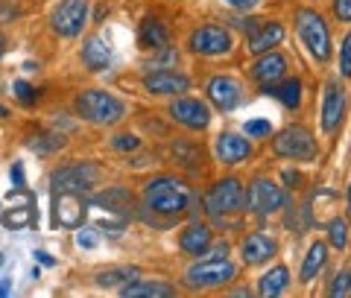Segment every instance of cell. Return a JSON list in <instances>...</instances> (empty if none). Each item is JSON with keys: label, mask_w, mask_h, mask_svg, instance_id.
<instances>
[{"label": "cell", "mask_w": 351, "mask_h": 298, "mask_svg": "<svg viewBox=\"0 0 351 298\" xmlns=\"http://www.w3.org/2000/svg\"><path fill=\"white\" fill-rule=\"evenodd\" d=\"M191 205V187L176 175H158L144 184V211L164 216V219H179Z\"/></svg>", "instance_id": "1"}, {"label": "cell", "mask_w": 351, "mask_h": 298, "mask_svg": "<svg viewBox=\"0 0 351 298\" xmlns=\"http://www.w3.org/2000/svg\"><path fill=\"white\" fill-rule=\"evenodd\" d=\"M76 114H80L85 123L91 126H114L126 117V103L114 94L100 91V88H91V91H82L76 97Z\"/></svg>", "instance_id": "2"}, {"label": "cell", "mask_w": 351, "mask_h": 298, "mask_svg": "<svg viewBox=\"0 0 351 298\" xmlns=\"http://www.w3.org/2000/svg\"><path fill=\"white\" fill-rule=\"evenodd\" d=\"M246 211V187L240 179H223L217 182L205 196V214L211 219L234 216Z\"/></svg>", "instance_id": "3"}, {"label": "cell", "mask_w": 351, "mask_h": 298, "mask_svg": "<svg viewBox=\"0 0 351 298\" xmlns=\"http://www.w3.org/2000/svg\"><path fill=\"white\" fill-rule=\"evenodd\" d=\"M295 29H299L307 53H311L316 62L331 59V32H328V24L319 12H313V9H299V12H295Z\"/></svg>", "instance_id": "4"}, {"label": "cell", "mask_w": 351, "mask_h": 298, "mask_svg": "<svg viewBox=\"0 0 351 298\" xmlns=\"http://www.w3.org/2000/svg\"><path fill=\"white\" fill-rule=\"evenodd\" d=\"M272 152L287 161H313L316 158V138H313V132L302 123L284 126L278 135L272 138Z\"/></svg>", "instance_id": "5"}, {"label": "cell", "mask_w": 351, "mask_h": 298, "mask_svg": "<svg viewBox=\"0 0 351 298\" xmlns=\"http://www.w3.org/2000/svg\"><path fill=\"white\" fill-rule=\"evenodd\" d=\"M237 266L228 258H208L193 263V266L184 272V284L191 290H217V286H226L228 281H234Z\"/></svg>", "instance_id": "6"}, {"label": "cell", "mask_w": 351, "mask_h": 298, "mask_svg": "<svg viewBox=\"0 0 351 298\" xmlns=\"http://www.w3.org/2000/svg\"><path fill=\"white\" fill-rule=\"evenodd\" d=\"M97 182H100V170L88 161H73V164H64L53 173V193H88L94 190Z\"/></svg>", "instance_id": "7"}, {"label": "cell", "mask_w": 351, "mask_h": 298, "mask_svg": "<svg viewBox=\"0 0 351 298\" xmlns=\"http://www.w3.org/2000/svg\"><path fill=\"white\" fill-rule=\"evenodd\" d=\"M284 205H287V193H284V187H278L272 179H267V175L252 179V184L246 187V211L249 214L269 216V214L281 211Z\"/></svg>", "instance_id": "8"}, {"label": "cell", "mask_w": 351, "mask_h": 298, "mask_svg": "<svg viewBox=\"0 0 351 298\" xmlns=\"http://www.w3.org/2000/svg\"><path fill=\"white\" fill-rule=\"evenodd\" d=\"M188 47L196 56H226L232 50V32L219 24H205L191 32Z\"/></svg>", "instance_id": "9"}, {"label": "cell", "mask_w": 351, "mask_h": 298, "mask_svg": "<svg viewBox=\"0 0 351 298\" xmlns=\"http://www.w3.org/2000/svg\"><path fill=\"white\" fill-rule=\"evenodd\" d=\"M88 24V0H64L50 18L53 32H59L62 38H76Z\"/></svg>", "instance_id": "10"}, {"label": "cell", "mask_w": 351, "mask_h": 298, "mask_svg": "<svg viewBox=\"0 0 351 298\" xmlns=\"http://www.w3.org/2000/svg\"><path fill=\"white\" fill-rule=\"evenodd\" d=\"M170 117L184 129L199 132V129H208V123H211V108L196 97H179L170 103Z\"/></svg>", "instance_id": "11"}, {"label": "cell", "mask_w": 351, "mask_h": 298, "mask_svg": "<svg viewBox=\"0 0 351 298\" xmlns=\"http://www.w3.org/2000/svg\"><path fill=\"white\" fill-rule=\"evenodd\" d=\"M88 202L80 193H53V225L80 228L85 223Z\"/></svg>", "instance_id": "12"}, {"label": "cell", "mask_w": 351, "mask_h": 298, "mask_svg": "<svg viewBox=\"0 0 351 298\" xmlns=\"http://www.w3.org/2000/svg\"><path fill=\"white\" fill-rule=\"evenodd\" d=\"M88 208H97V211H106V216H120L129 219L135 211V196H132L126 187H106L97 196H91Z\"/></svg>", "instance_id": "13"}, {"label": "cell", "mask_w": 351, "mask_h": 298, "mask_svg": "<svg viewBox=\"0 0 351 298\" xmlns=\"http://www.w3.org/2000/svg\"><path fill=\"white\" fill-rule=\"evenodd\" d=\"M205 94L214 103V108H219V112H232V108L240 105V99H243V85L237 79H232V76H214L205 88Z\"/></svg>", "instance_id": "14"}, {"label": "cell", "mask_w": 351, "mask_h": 298, "mask_svg": "<svg viewBox=\"0 0 351 298\" xmlns=\"http://www.w3.org/2000/svg\"><path fill=\"white\" fill-rule=\"evenodd\" d=\"M343 114H346V88L339 79H328L325 97H322V129L328 132V135L337 132Z\"/></svg>", "instance_id": "15"}, {"label": "cell", "mask_w": 351, "mask_h": 298, "mask_svg": "<svg viewBox=\"0 0 351 298\" xmlns=\"http://www.w3.org/2000/svg\"><path fill=\"white\" fill-rule=\"evenodd\" d=\"M144 88L152 97H176V94H188L191 79L179 71H152L144 76Z\"/></svg>", "instance_id": "16"}, {"label": "cell", "mask_w": 351, "mask_h": 298, "mask_svg": "<svg viewBox=\"0 0 351 298\" xmlns=\"http://www.w3.org/2000/svg\"><path fill=\"white\" fill-rule=\"evenodd\" d=\"M249 76L255 79L258 85H272V82H278L287 76V59L281 56V53L276 50H267V53H261L258 62L249 68Z\"/></svg>", "instance_id": "17"}, {"label": "cell", "mask_w": 351, "mask_h": 298, "mask_svg": "<svg viewBox=\"0 0 351 298\" xmlns=\"http://www.w3.org/2000/svg\"><path fill=\"white\" fill-rule=\"evenodd\" d=\"M276 240L269 234H263V231H255V234H249L243 240V246H240V255H243V263L249 266H258V263H267L269 258H276Z\"/></svg>", "instance_id": "18"}, {"label": "cell", "mask_w": 351, "mask_h": 298, "mask_svg": "<svg viewBox=\"0 0 351 298\" xmlns=\"http://www.w3.org/2000/svg\"><path fill=\"white\" fill-rule=\"evenodd\" d=\"M214 152L223 164H240V161H246L252 156V143L246 138L234 135V132H223L214 143Z\"/></svg>", "instance_id": "19"}, {"label": "cell", "mask_w": 351, "mask_h": 298, "mask_svg": "<svg viewBox=\"0 0 351 298\" xmlns=\"http://www.w3.org/2000/svg\"><path fill=\"white\" fill-rule=\"evenodd\" d=\"M211 243H214L211 228L199 225V223H191L179 237L182 251H188V255H193V258H205L208 251H211Z\"/></svg>", "instance_id": "20"}, {"label": "cell", "mask_w": 351, "mask_h": 298, "mask_svg": "<svg viewBox=\"0 0 351 298\" xmlns=\"http://www.w3.org/2000/svg\"><path fill=\"white\" fill-rule=\"evenodd\" d=\"M261 91L267 97H276L284 108H293V112L302 105V79H295V76H284L272 85H261Z\"/></svg>", "instance_id": "21"}, {"label": "cell", "mask_w": 351, "mask_h": 298, "mask_svg": "<svg viewBox=\"0 0 351 298\" xmlns=\"http://www.w3.org/2000/svg\"><path fill=\"white\" fill-rule=\"evenodd\" d=\"M281 38H284V27L278 21H263V24L249 36V53L252 56H261V53L278 47Z\"/></svg>", "instance_id": "22"}, {"label": "cell", "mask_w": 351, "mask_h": 298, "mask_svg": "<svg viewBox=\"0 0 351 298\" xmlns=\"http://www.w3.org/2000/svg\"><path fill=\"white\" fill-rule=\"evenodd\" d=\"M120 295H123V298H138V295L170 298V295H176V286L164 284V281H141V278H135V281H129V284L120 286Z\"/></svg>", "instance_id": "23"}, {"label": "cell", "mask_w": 351, "mask_h": 298, "mask_svg": "<svg viewBox=\"0 0 351 298\" xmlns=\"http://www.w3.org/2000/svg\"><path fill=\"white\" fill-rule=\"evenodd\" d=\"M108 62H112V50H108V44L100 36H91L85 41V47H82V64L88 71L100 73V71L108 68Z\"/></svg>", "instance_id": "24"}, {"label": "cell", "mask_w": 351, "mask_h": 298, "mask_svg": "<svg viewBox=\"0 0 351 298\" xmlns=\"http://www.w3.org/2000/svg\"><path fill=\"white\" fill-rule=\"evenodd\" d=\"M138 44L144 50H164L170 44V32L158 18H147L138 29Z\"/></svg>", "instance_id": "25"}, {"label": "cell", "mask_w": 351, "mask_h": 298, "mask_svg": "<svg viewBox=\"0 0 351 298\" xmlns=\"http://www.w3.org/2000/svg\"><path fill=\"white\" fill-rule=\"evenodd\" d=\"M290 286V269L287 266H272L263 278L258 281V293L263 298H276Z\"/></svg>", "instance_id": "26"}, {"label": "cell", "mask_w": 351, "mask_h": 298, "mask_svg": "<svg viewBox=\"0 0 351 298\" xmlns=\"http://www.w3.org/2000/svg\"><path fill=\"white\" fill-rule=\"evenodd\" d=\"M325 263H328V246L325 243H313L311 249H307V255L302 260V272H299V278L307 284V281H313L316 275H319L325 269Z\"/></svg>", "instance_id": "27"}, {"label": "cell", "mask_w": 351, "mask_h": 298, "mask_svg": "<svg viewBox=\"0 0 351 298\" xmlns=\"http://www.w3.org/2000/svg\"><path fill=\"white\" fill-rule=\"evenodd\" d=\"M141 278V269L138 266H117V269H106L97 275V286H123L126 281H135Z\"/></svg>", "instance_id": "28"}, {"label": "cell", "mask_w": 351, "mask_h": 298, "mask_svg": "<svg viewBox=\"0 0 351 298\" xmlns=\"http://www.w3.org/2000/svg\"><path fill=\"white\" fill-rule=\"evenodd\" d=\"M64 147V135H56V132H41L29 140V149L38 152V156H50V152H59Z\"/></svg>", "instance_id": "29"}, {"label": "cell", "mask_w": 351, "mask_h": 298, "mask_svg": "<svg viewBox=\"0 0 351 298\" xmlns=\"http://www.w3.org/2000/svg\"><path fill=\"white\" fill-rule=\"evenodd\" d=\"M328 243H331L334 249H339V251L348 246V223H346V219L337 216V219L328 223Z\"/></svg>", "instance_id": "30"}, {"label": "cell", "mask_w": 351, "mask_h": 298, "mask_svg": "<svg viewBox=\"0 0 351 298\" xmlns=\"http://www.w3.org/2000/svg\"><path fill=\"white\" fill-rule=\"evenodd\" d=\"M29 205L27 208H18V211H6L3 214V225L6 228H24V225H32V216H29Z\"/></svg>", "instance_id": "31"}, {"label": "cell", "mask_w": 351, "mask_h": 298, "mask_svg": "<svg viewBox=\"0 0 351 298\" xmlns=\"http://www.w3.org/2000/svg\"><path fill=\"white\" fill-rule=\"evenodd\" d=\"M246 138H269L272 135V123L269 120H246Z\"/></svg>", "instance_id": "32"}, {"label": "cell", "mask_w": 351, "mask_h": 298, "mask_svg": "<svg viewBox=\"0 0 351 298\" xmlns=\"http://www.w3.org/2000/svg\"><path fill=\"white\" fill-rule=\"evenodd\" d=\"M12 91H15V97H18V103H24V105H32L38 99V91L32 88L29 82H24V79H18L15 85H12Z\"/></svg>", "instance_id": "33"}, {"label": "cell", "mask_w": 351, "mask_h": 298, "mask_svg": "<svg viewBox=\"0 0 351 298\" xmlns=\"http://www.w3.org/2000/svg\"><path fill=\"white\" fill-rule=\"evenodd\" d=\"M339 73L351 79V32L343 38V47H339Z\"/></svg>", "instance_id": "34"}, {"label": "cell", "mask_w": 351, "mask_h": 298, "mask_svg": "<svg viewBox=\"0 0 351 298\" xmlns=\"http://www.w3.org/2000/svg\"><path fill=\"white\" fill-rule=\"evenodd\" d=\"M112 149H117V152H135V149H141V140L135 135H114L112 138Z\"/></svg>", "instance_id": "35"}, {"label": "cell", "mask_w": 351, "mask_h": 298, "mask_svg": "<svg viewBox=\"0 0 351 298\" xmlns=\"http://www.w3.org/2000/svg\"><path fill=\"white\" fill-rule=\"evenodd\" d=\"M97 243H100V237H97V231H91V228H82L80 234H76V246L80 249H94Z\"/></svg>", "instance_id": "36"}, {"label": "cell", "mask_w": 351, "mask_h": 298, "mask_svg": "<svg viewBox=\"0 0 351 298\" xmlns=\"http://www.w3.org/2000/svg\"><path fill=\"white\" fill-rule=\"evenodd\" d=\"M232 24H234L240 32H246V36H252V32H255V29L263 24V21H258V18H234Z\"/></svg>", "instance_id": "37"}, {"label": "cell", "mask_w": 351, "mask_h": 298, "mask_svg": "<svg viewBox=\"0 0 351 298\" xmlns=\"http://www.w3.org/2000/svg\"><path fill=\"white\" fill-rule=\"evenodd\" d=\"M331 295H334V298L348 295V275H346V272H339L337 278H334V284H331Z\"/></svg>", "instance_id": "38"}, {"label": "cell", "mask_w": 351, "mask_h": 298, "mask_svg": "<svg viewBox=\"0 0 351 298\" xmlns=\"http://www.w3.org/2000/svg\"><path fill=\"white\" fill-rule=\"evenodd\" d=\"M334 15L339 21H346V24H351V0H334Z\"/></svg>", "instance_id": "39"}, {"label": "cell", "mask_w": 351, "mask_h": 298, "mask_svg": "<svg viewBox=\"0 0 351 298\" xmlns=\"http://www.w3.org/2000/svg\"><path fill=\"white\" fill-rule=\"evenodd\" d=\"M223 3H228L232 9H240V12H249V9H255L261 0H223Z\"/></svg>", "instance_id": "40"}, {"label": "cell", "mask_w": 351, "mask_h": 298, "mask_svg": "<svg viewBox=\"0 0 351 298\" xmlns=\"http://www.w3.org/2000/svg\"><path fill=\"white\" fill-rule=\"evenodd\" d=\"M12 182H15V187H27V182H24V167H21V161L12 164Z\"/></svg>", "instance_id": "41"}, {"label": "cell", "mask_w": 351, "mask_h": 298, "mask_svg": "<svg viewBox=\"0 0 351 298\" xmlns=\"http://www.w3.org/2000/svg\"><path fill=\"white\" fill-rule=\"evenodd\" d=\"M36 260L41 263V266H56V258H50L47 251H36Z\"/></svg>", "instance_id": "42"}, {"label": "cell", "mask_w": 351, "mask_h": 298, "mask_svg": "<svg viewBox=\"0 0 351 298\" xmlns=\"http://www.w3.org/2000/svg\"><path fill=\"white\" fill-rule=\"evenodd\" d=\"M284 182H287L290 187H295V184H302V173H293V170H287V173H284Z\"/></svg>", "instance_id": "43"}, {"label": "cell", "mask_w": 351, "mask_h": 298, "mask_svg": "<svg viewBox=\"0 0 351 298\" xmlns=\"http://www.w3.org/2000/svg\"><path fill=\"white\" fill-rule=\"evenodd\" d=\"M9 293H12V281L3 278V281H0V295H9Z\"/></svg>", "instance_id": "44"}, {"label": "cell", "mask_w": 351, "mask_h": 298, "mask_svg": "<svg viewBox=\"0 0 351 298\" xmlns=\"http://www.w3.org/2000/svg\"><path fill=\"white\" fill-rule=\"evenodd\" d=\"M3 50H6V38L0 36V59H3Z\"/></svg>", "instance_id": "45"}, {"label": "cell", "mask_w": 351, "mask_h": 298, "mask_svg": "<svg viewBox=\"0 0 351 298\" xmlns=\"http://www.w3.org/2000/svg\"><path fill=\"white\" fill-rule=\"evenodd\" d=\"M6 117H9V112H6L3 105H0V120H6Z\"/></svg>", "instance_id": "46"}, {"label": "cell", "mask_w": 351, "mask_h": 298, "mask_svg": "<svg viewBox=\"0 0 351 298\" xmlns=\"http://www.w3.org/2000/svg\"><path fill=\"white\" fill-rule=\"evenodd\" d=\"M348 219H351V184H348Z\"/></svg>", "instance_id": "47"}, {"label": "cell", "mask_w": 351, "mask_h": 298, "mask_svg": "<svg viewBox=\"0 0 351 298\" xmlns=\"http://www.w3.org/2000/svg\"><path fill=\"white\" fill-rule=\"evenodd\" d=\"M348 275V295H351V272H346Z\"/></svg>", "instance_id": "48"}, {"label": "cell", "mask_w": 351, "mask_h": 298, "mask_svg": "<svg viewBox=\"0 0 351 298\" xmlns=\"http://www.w3.org/2000/svg\"><path fill=\"white\" fill-rule=\"evenodd\" d=\"M3 263H6V258H3V255H0V266H3Z\"/></svg>", "instance_id": "49"}]
</instances>
